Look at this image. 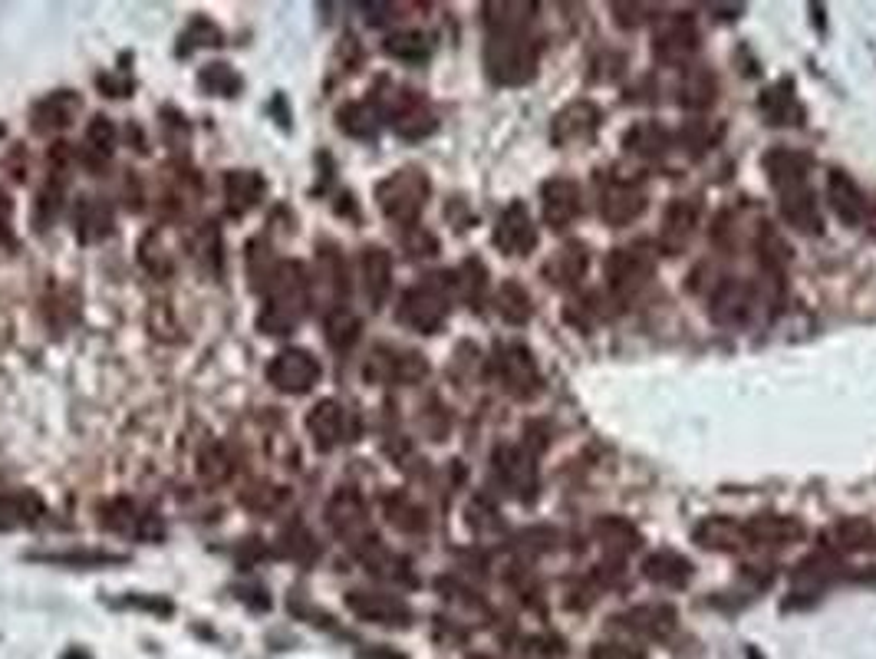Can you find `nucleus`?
<instances>
[{
  "label": "nucleus",
  "instance_id": "obj_1",
  "mask_svg": "<svg viewBox=\"0 0 876 659\" xmlns=\"http://www.w3.org/2000/svg\"><path fill=\"white\" fill-rule=\"evenodd\" d=\"M310 291L314 280L307 274V267L301 261H283L277 264L270 284H267V304L257 317V330L267 337H280L294 330L307 311H310Z\"/></svg>",
  "mask_w": 876,
  "mask_h": 659
},
{
  "label": "nucleus",
  "instance_id": "obj_2",
  "mask_svg": "<svg viewBox=\"0 0 876 659\" xmlns=\"http://www.w3.org/2000/svg\"><path fill=\"white\" fill-rule=\"evenodd\" d=\"M484 66L502 86H521L537 69V47L524 27H488L484 43Z\"/></svg>",
  "mask_w": 876,
  "mask_h": 659
},
{
  "label": "nucleus",
  "instance_id": "obj_3",
  "mask_svg": "<svg viewBox=\"0 0 876 659\" xmlns=\"http://www.w3.org/2000/svg\"><path fill=\"white\" fill-rule=\"evenodd\" d=\"M429 192H432V185H429V175L422 168H399L376 185V202L389 221L416 225L422 208H426Z\"/></svg>",
  "mask_w": 876,
  "mask_h": 659
},
{
  "label": "nucleus",
  "instance_id": "obj_4",
  "mask_svg": "<svg viewBox=\"0 0 876 659\" xmlns=\"http://www.w3.org/2000/svg\"><path fill=\"white\" fill-rule=\"evenodd\" d=\"M448 294H445V280H422V284L409 288L403 294V304L396 311L399 324L416 330V333H435L448 320Z\"/></svg>",
  "mask_w": 876,
  "mask_h": 659
},
{
  "label": "nucleus",
  "instance_id": "obj_5",
  "mask_svg": "<svg viewBox=\"0 0 876 659\" xmlns=\"http://www.w3.org/2000/svg\"><path fill=\"white\" fill-rule=\"evenodd\" d=\"M656 274V254L646 244H630V248H617L607 257V280L610 291L623 301L636 297Z\"/></svg>",
  "mask_w": 876,
  "mask_h": 659
},
{
  "label": "nucleus",
  "instance_id": "obj_6",
  "mask_svg": "<svg viewBox=\"0 0 876 659\" xmlns=\"http://www.w3.org/2000/svg\"><path fill=\"white\" fill-rule=\"evenodd\" d=\"M323 376V366L314 353L307 350H283L270 359L267 366V383L277 386L280 393H290V396H301V393H310Z\"/></svg>",
  "mask_w": 876,
  "mask_h": 659
},
{
  "label": "nucleus",
  "instance_id": "obj_7",
  "mask_svg": "<svg viewBox=\"0 0 876 659\" xmlns=\"http://www.w3.org/2000/svg\"><path fill=\"white\" fill-rule=\"evenodd\" d=\"M369 380H379V383H419L429 376V363L422 353H412V350H385L379 346L366 369H363Z\"/></svg>",
  "mask_w": 876,
  "mask_h": 659
},
{
  "label": "nucleus",
  "instance_id": "obj_8",
  "mask_svg": "<svg viewBox=\"0 0 876 659\" xmlns=\"http://www.w3.org/2000/svg\"><path fill=\"white\" fill-rule=\"evenodd\" d=\"M327 521L333 528V534H340L346 544H353L356 550L366 547L369 541H376V534L369 531V515H366V505L356 492L343 489L330 498L327 505Z\"/></svg>",
  "mask_w": 876,
  "mask_h": 659
},
{
  "label": "nucleus",
  "instance_id": "obj_9",
  "mask_svg": "<svg viewBox=\"0 0 876 659\" xmlns=\"http://www.w3.org/2000/svg\"><path fill=\"white\" fill-rule=\"evenodd\" d=\"M652 50H656V60H659V63L686 66V63L696 56V50H699V30H696L693 17H686V14L669 17V21L656 30Z\"/></svg>",
  "mask_w": 876,
  "mask_h": 659
},
{
  "label": "nucleus",
  "instance_id": "obj_10",
  "mask_svg": "<svg viewBox=\"0 0 876 659\" xmlns=\"http://www.w3.org/2000/svg\"><path fill=\"white\" fill-rule=\"evenodd\" d=\"M646 212V192L630 178H613L600 192V215L607 225L623 228Z\"/></svg>",
  "mask_w": 876,
  "mask_h": 659
},
{
  "label": "nucleus",
  "instance_id": "obj_11",
  "mask_svg": "<svg viewBox=\"0 0 876 659\" xmlns=\"http://www.w3.org/2000/svg\"><path fill=\"white\" fill-rule=\"evenodd\" d=\"M498 372H502V383L511 396L518 400H531L534 393H541V372H537V363L534 356L511 343L498 353Z\"/></svg>",
  "mask_w": 876,
  "mask_h": 659
},
{
  "label": "nucleus",
  "instance_id": "obj_12",
  "mask_svg": "<svg viewBox=\"0 0 876 659\" xmlns=\"http://www.w3.org/2000/svg\"><path fill=\"white\" fill-rule=\"evenodd\" d=\"M699 215H702V205L696 199H675L669 202V208L662 212V251L669 254H683L693 238H696V228H699Z\"/></svg>",
  "mask_w": 876,
  "mask_h": 659
},
{
  "label": "nucleus",
  "instance_id": "obj_13",
  "mask_svg": "<svg viewBox=\"0 0 876 659\" xmlns=\"http://www.w3.org/2000/svg\"><path fill=\"white\" fill-rule=\"evenodd\" d=\"M541 212L550 228H567L583 212V192L570 178H550L541 188Z\"/></svg>",
  "mask_w": 876,
  "mask_h": 659
},
{
  "label": "nucleus",
  "instance_id": "obj_14",
  "mask_svg": "<svg viewBox=\"0 0 876 659\" xmlns=\"http://www.w3.org/2000/svg\"><path fill=\"white\" fill-rule=\"evenodd\" d=\"M359 284H363V294L369 301V307H382L389 291H393V254L379 244H369L363 248L359 254Z\"/></svg>",
  "mask_w": 876,
  "mask_h": 659
},
{
  "label": "nucleus",
  "instance_id": "obj_15",
  "mask_svg": "<svg viewBox=\"0 0 876 659\" xmlns=\"http://www.w3.org/2000/svg\"><path fill=\"white\" fill-rule=\"evenodd\" d=\"M82 110V100L76 97L73 89H56L50 97H43L34 110H30V129L37 136H50V132H60L66 129Z\"/></svg>",
  "mask_w": 876,
  "mask_h": 659
},
{
  "label": "nucleus",
  "instance_id": "obj_16",
  "mask_svg": "<svg viewBox=\"0 0 876 659\" xmlns=\"http://www.w3.org/2000/svg\"><path fill=\"white\" fill-rule=\"evenodd\" d=\"M495 244L505 251V254H531L537 248V228H534V218L531 212L515 202L505 208V215L498 218V228H495Z\"/></svg>",
  "mask_w": 876,
  "mask_h": 659
},
{
  "label": "nucleus",
  "instance_id": "obj_17",
  "mask_svg": "<svg viewBox=\"0 0 876 659\" xmlns=\"http://www.w3.org/2000/svg\"><path fill=\"white\" fill-rule=\"evenodd\" d=\"M346 607L366 620V623H379V626H406L409 623V607L393 597V594H363V591H353L346 594Z\"/></svg>",
  "mask_w": 876,
  "mask_h": 659
},
{
  "label": "nucleus",
  "instance_id": "obj_18",
  "mask_svg": "<svg viewBox=\"0 0 876 659\" xmlns=\"http://www.w3.org/2000/svg\"><path fill=\"white\" fill-rule=\"evenodd\" d=\"M751 307H754V291L738 277L722 280L712 294V320L722 327H741L751 317Z\"/></svg>",
  "mask_w": 876,
  "mask_h": 659
},
{
  "label": "nucleus",
  "instance_id": "obj_19",
  "mask_svg": "<svg viewBox=\"0 0 876 659\" xmlns=\"http://www.w3.org/2000/svg\"><path fill=\"white\" fill-rule=\"evenodd\" d=\"M73 231L79 244H100L113 235V208L100 195H82L73 205Z\"/></svg>",
  "mask_w": 876,
  "mask_h": 659
},
{
  "label": "nucleus",
  "instance_id": "obj_20",
  "mask_svg": "<svg viewBox=\"0 0 876 659\" xmlns=\"http://www.w3.org/2000/svg\"><path fill=\"white\" fill-rule=\"evenodd\" d=\"M827 205L830 212L843 221V225H860L863 215H866V199L860 192V185L843 172V168H834L827 175Z\"/></svg>",
  "mask_w": 876,
  "mask_h": 659
},
{
  "label": "nucleus",
  "instance_id": "obj_21",
  "mask_svg": "<svg viewBox=\"0 0 876 659\" xmlns=\"http://www.w3.org/2000/svg\"><path fill=\"white\" fill-rule=\"evenodd\" d=\"M389 119H393V129L403 136V139H426V136H432L435 132V113L419 100V97H412L409 89H403L399 97H396V106L389 110Z\"/></svg>",
  "mask_w": 876,
  "mask_h": 659
},
{
  "label": "nucleus",
  "instance_id": "obj_22",
  "mask_svg": "<svg viewBox=\"0 0 876 659\" xmlns=\"http://www.w3.org/2000/svg\"><path fill=\"white\" fill-rule=\"evenodd\" d=\"M777 208H782V218L791 228H798L804 235L821 231V208H817L811 185H795V188H785V192H777Z\"/></svg>",
  "mask_w": 876,
  "mask_h": 659
},
{
  "label": "nucleus",
  "instance_id": "obj_23",
  "mask_svg": "<svg viewBox=\"0 0 876 659\" xmlns=\"http://www.w3.org/2000/svg\"><path fill=\"white\" fill-rule=\"evenodd\" d=\"M495 468H498L502 482L518 498H531L534 495V489H537V465H534V455L531 452H524V448H498Z\"/></svg>",
  "mask_w": 876,
  "mask_h": 659
},
{
  "label": "nucleus",
  "instance_id": "obj_24",
  "mask_svg": "<svg viewBox=\"0 0 876 659\" xmlns=\"http://www.w3.org/2000/svg\"><path fill=\"white\" fill-rule=\"evenodd\" d=\"M310 439L320 452H333L346 439V413L337 400H320L307 416Z\"/></svg>",
  "mask_w": 876,
  "mask_h": 659
},
{
  "label": "nucleus",
  "instance_id": "obj_25",
  "mask_svg": "<svg viewBox=\"0 0 876 659\" xmlns=\"http://www.w3.org/2000/svg\"><path fill=\"white\" fill-rule=\"evenodd\" d=\"M587 264H591V251L587 244L580 241H567L563 248H557L550 254V261L544 264V277L550 280L554 288H573L576 280L587 274Z\"/></svg>",
  "mask_w": 876,
  "mask_h": 659
},
{
  "label": "nucleus",
  "instance_id": "obj_26",
  "mask_svg": "<svg viewBox=\"0 0 876 659\" xmlns=\"http://www.w3.org/2000/svg\"><path fill=\"white\" fill-rule=\"evenodd\" d=\"M264 178L261 172H251V168H238V172H228L225 175V202H228V215L234 218H244L251 208L261 205L264 199Z\"/></svg>",
  "mask_w": 876,
  "mask_h": 659
},
{
  "label": "nucleus",
  "instance_id": "obj_27",
  "mask_svg": "<svg viewBox=\"0 0 876 659\" xmlns=\"http://www.w3.org/2000/svg\"><path fill=\"white\" fill-rule=\"evenodd\" d=\"M764 168H767V181L774 185V192H785V188L808 185L811 159L791 149H774L764 155Z\"/></svg>",
  "mask_w": 876,
  "mask_h": 659
},
{
  "label": "nucleus",
  "instance_id": "obj_28",
  "mask_svg": "<svg viewBox=\"0 0 876 659\" xmlns=\"http://www.w3.org/2000/svg\"><path fill=\"white\" fill-rule=\"evenodd\" d=\"M600 126V113L594 103H573L554 119V136L560 142H580V139H594Z\"/></svg>",
  "mask_w": 876,
  "mask_h": 659
},
{
  "label": "nucleus",
  "instance_id": "obj_29",
  "mask_svg": "<svg viewBox=\"0 0 876 659\" xmlns=\"http://www.w3.org/2000/svg\"><path fill=\"white\" fill-rule=\"evenodd\" d=\"M43 515H47V508H43V502L34 492L0 495V531L34 528Z\"/></svg>",
  "mask_w": 876,
  "mask_h": 659
},
{
  "label": "nucleus",
  "instance_id": "obj_30",
  "mask_svg": "<svg viewBox=\"0 0 876 659\" xmlns=\"http://www.w3.org/2000/svg\"><path fill=\"white\" fill-rule=\"evenodd\" d=\"M761 113L767 116V123L774 126H788V123H801V106L795 97L791 79L774 83L771 89L761 92Z\"/></svg>",
  "mask_w": 876,
  "mask_h": 659
},
{
  "label": "nucleus",
  "instance_id": "obj_31",
  "mask_svg": "<svg viewBox=\"0 0 876 659\" xmlns=\"http://www.w3.org/2000/svg\"><path fill=\"white\" fill-rule=\"evenodd\" d=\"M745 534L754 541V544H774V547H785V544H791V541H798L801 534H804V528L795 521V518H782V515H761V518H754L748 528H745Z\"/></svg>",
  "mask_w": 876,
  "mask_h": 659
},
{
  "label": "nucleus",
  "instance_id": "obj_32",
  "mask_svg": "<svg viewBox=\"0 0 876 659\" xmlns=\"http://www.w3.org/2000/svg\"><path fill=\"white\" fill-rule=\"evenodd\" d=\"M30 560H40V563H63V568H79V571H89V568H113V563H126L123 554H110V550H89V547H79V550H47V554H27Z\"/></svg>",
  "mask_w": 876,
  "mask_h": 659
},
{
  "label": "nucleus",
  "instance_id": "obj_33",
  "mask_svg": "<svg viewBox=\"0 0 876 659\" xmlns=\"http://www.w3.org/2000/svg\"><path fill=\"white\" fill-rule=\"evenodd\" d=\"M337 126L353 136V139H363V142H372L379 136V126H382V113L376 110V103H346L340 113H337Z\"/></svg>",
  "mask_w": 876,
  "mask_h": 659
},
{
  "label": "nucleus",
  "instance_id": "obj_34",
  "mask_svg": "<svg viewBox=\"0 0 876 659\" xmlns=\"http://www.w3.org/2000/svg\"><path fill=\"white\" fill-rule=\"evenodd\" d=\"M646 578L656 581V584H665V587H686L689 578H693V568L683 554L675 550H659L646 560Z\"/></svg>",
  "mask_w": 876,
  "mask_h": 659
},
{
  "label": "nucleus",
  "instance_id": "obj_35",
  "mask_svg": "<svg viewBox=\"0 0 876 659\" xmlns=\"http://www.w3.org/2000/svg\"><path fill=\"white\" fill-rule=\"evenodd\" d=\"M317 277L320 284L327 288V294L337 301V307H343L346 294H350V277H346V264H343V254L330 244L320 248L317 254Z\"/></svg>",
  "mask_w": 876,
  "mask_h": 659
},
{
  "label": "nucleus",
  "instance_id": "obj_36",
  "mask_svg": "<svg viewBox=\"0 0 876 659\" xmlns=\"http://www.w3.org/2000/svg\"><path fill=\"white\" fill-rule=\"evenodd\" d=\"M188 248H191L194 264H199L205 274L221 277V261H225V254H221V231H218L215 221H205L199 231H194V238H191Z\"/></svg>",
  "mask_w": 876,
  "mask_h": 659
},
{
  "label": "nucleus",
  "instance_id": "obj_37",
  "mask_svg": "<svg viewBox=\"0 0 876 659\" xmlns=\"http://www.w3.org/2000/svg\"><path fill=\"white\" fill-rule=\"evenodd\" d=\"M234 468H238V461L225 442H212L199 455V476L205 485H225L234 476Z\"/></svg>",
  "mask_w": 876,
  "mask_h": 659
},
{
  "label": "nucleus",
  "instance_id": "obj_38",
  "mask_svg": "<svg viewBox=\"0 0 876 659\" xmlns=\"http://www.w3.org/2000/svg\"><path fill=\"white\" fill-rule=\"evenodd\" d=\"M745 528H738L735 521H725V518H709L699 524L696 531V541L709 550H738L745 544Z\"/></svg>",
  "mask_w": 876,
  "mask_h": 659
},
{
  "label": "nucleus",
  "instance_id": "obj_39",
  "mask_svg": "<svg viewBox=\"0 0 876 659\" xmlns=\"http://www.w3.org/2000/svg\"><path fill=\"white\" fill-rule=\"evenodd\" d=\"M623 145L639 159H659L662 152H669V132L659 123H636L626 132Z\"/></svg>",
  "mask_w": 876,
  "mask_h": 659
},
{
  "label": "nucleus",
  "instance_id": "obj_40",
  "mask_svg": "<svg viewBox=\"0 0 876 659\" xmlns=\"http://www.w3.org/2000/svg\"><path fill=\"white\" fill-rule=\"evenodd\" d=\"M225 43V34L215 21L208 17H191L188 27L181 30L178 37V56H191L194 50H205V47H221Z\"/></svg>",
  "mask_w": 876,
  "mask_h": 659
},
{
  "label": "nucleus",
  "instance_id": "obj_41",
  "mask_svg": "<svg viewBox=\"0 0 876 659\" xmlns=\"http://www.w3.org/2000/svg\"><path fill=\"white\" fill-rule=\"evenodd\" d=\"M280 557H290V560H297V563H310V560H317V554H320V547H317V541H314V534L301 524V521H294L290 524L283 534H280Z\"/></svg>",
  "mask_w": 876,
  "mask_h": 659
},
{
  "label": "nucleus",
  "instance_id": "obj_42",
  "mask_svg": "<svg viewBox=\"0 0 876 659\" xmlns=\"http://www.w3.org/2000/svg\"><path fill=\"white\" fill-rule=\"evenodd\" d=\"M356 340H359V317L350 307H333L327 317V343L346 353Z\"/></svg>",
  "mask_w": 876,
  "mask_h": 659
},
{
  "label": "nucleus",
  "instance_id": "obj_43",
  "mask_svg": "<svg viewBox=\"0 0 876 659\" xmlns=\"http://www.w3.org/2000/svg\"><path fill=\"white\" fill-rule=\"evenodd\" d=\"M382 50L393 56V60H403V63H426L429 56H432V43H429V37H422V34H393L389 37L385 43H382Z\"/></svg>",
  "mask_w": 876,
  "mask_h": 659
},
{
  "label": "nucleus",
  "instance_id": "obj_44",
  "mask_svg": "<svg viewBox=\"0 0 876 659\" xmlns=\"http://www.w3.org/2000/svg\"><path fill=\"white\" fill-rule=\"evenodd\" d=\"M199 86L208 92V97H238L244 83H241V76L228 63H208L199 73Z\"/></svg>",
  "mask_w": 876,
  "mask_h": 659
},
{
  "label": "nucleus",
  "instance_id": "obj_45",
  "mask_svg": "<svg viewBox=\"0 0 876 659\" xmlns=\"http://www.w3.org/2000/svg\"><path fill=\"white\" fill-rule=\"evenodd\" d=\"M498 311L508 324H528L531 314H534V304H531V294L518 284V280H508L498 291Z\"/></svg>",
  "mask_w": 876,
  "mask_h": 659
},
{
  "label": "nucleus",
  "instance_id": "obj_46",
  "mask_svg": "<svg viewBox=\"0 0 876 659\" xmlns=\"http://www.w3.org/2000/svg\"><path fill=\"white\" fill-rule=\"evenodd\" d=\"M277 270V261L270 254V244L264 238H254L247 244V274H251V288L254 291H267L270 284V277Z\"/></svg>",
  "mask_w": 876,
  "mask_h": 659
},
{
  "label": "nucleus",
  "instance_id": "obj_47",
  "mask_svg": "<svg viewBox=\"0 0 876 659\" xmlns=\"http://www.w3.org/2000/svg\"><path fill=\"white\" fill-rule=\"evenodd\" d=\"M597 537L613 554H630L639 544L636 528L630 521H623V518H604V521H597Z\"/></svg>",
  "mask_w": 876,
  "mask_h": 659
},
{
  "label": "nucleus",
  "instance_id": "obj_48",
  "mask_svg": "<svg viewBox=\"0 0 876 659\" xmlns=\"http://www.w3.org/2000/svg\"><path fill=\"white\" fill-rule=\"evenodd\" d=\"M287 498H290V492L280 489V485H270V482H254L251 489L241 492V505H244L247 511H254V515H270V511H277Z\"/></svg>",
  "mask_w": 876,
  "mask_h": 659
},
{
  "label": "nucleus",
  "instance_id": "obj_49",
  "mask_svg": "<svg viewBox=\"0 0 876 659\" xmlns=\"http://www.w3.org/2000/svg\"><path fill=\"white\" fill-rule=\"evenodd\" d=\"M139 521L142 515H136V505L129 498H116V502H106L100 508V524L106 531H119V534H139Z\"/></svg>",
  "mask_w": 876,
  "mask_h": 659
},
{
  "label": "nucleus",
  "instance_id": "obj_50",
  "mask_svg": "<svg viewBox=\"0 0 876 659\" xmlns=\"http://www.w3.org/2000/svg\"><path fill=\"white\" fill-rule=\"evenodd\" d=\"M715 92H719L715 76H712L709 69H696V73L683 83V103H686L689 110H709V106L715 103Z\"/></svg>",
  "mask_w": 876,
  "mask_h": 659
},
{
  "label": "nucleus",
  "instance_id": "obj_51",
  "mask_svg": "<svg viewBox=\"0 0 876 659\" xmlns=\"http://www.w3.org/2000/svg\"><path fill=\"white\" fill-rule=\"evenodd\" d=\"M837 557H830V554H811L804 563H801V571L795 574V587L801 584V587H811V591H817L821 584H827L834 574H837Z\"/></svg>",
  "mask_w": 876,
  "mask_h": 659
},
{
  "label": "nucleus",
  "instance_id": "obj_52",
  "mask_svg": "<svg viewBox=\"0 0 876 659\" xmlns=\"http://www.w3.org/2000/svg\"><path fill=\"white\" fill-rule=\"evenodd\" d=\"M60 208H63V185L47 181V188L37 195V205H34V228L37 231H47V225L56 221Z\"/></svg>",
  "mask_w": 876,
  "mask_h": 659
},
{
  "label": "nucleus",
  "instance_id": "obj_53",
  "mask_svg": "<svg viewBox=\"0 0 876 659\" xmlns=\"http://www.w3.org/2000/svg\"><path fill=\"white\" fill-rule=\"evenodd\" d=\"M385 511H389V521H393L396 528H403V531H422L426 528V511L416 508L406 495L389 498L385 502Z\"/></svg>",
  "mask_w": 876,
  "mask_h": 659
},
{
  "label": "nucleus",
  "instance_id": "obj_54",
  "mask_svg": "<svg viewBox=\"0 0 876 659\" xmlns=\"http://www.w3.org/2000/svg\"><path fill=\"white\" fill-rule=\"evenodd\" d=\"M113 149H116V126L106 116H96L86 129V152L110 159Z\"/></svg>",
  "mask_w": 876,
  "mask_h": 659
},
{
  "label": "nucleus",
  "instance_id": "obj_55",
  "mask_svg": "<svg viewBox=\"0 0 876 659\" xmlns=\"http://www.w3.org/2000/svg\"><path fill=\"white\" fill-rule=\"evenodd\" d=\"M837 541H840L843 547H850V550H860V547H869V544L876 541V531H873L869 521L853 518V521H843V524L837 528Z\"/></svg>",
  "mask_w": 876,
  "mask_h": 659
},
{
  "label": "nucleus",
  "instance_id": "obj_56",
  "mask_svg": "<svg viewBox=\"0 0 876 659\" xmlns=\"http://www.w3.org/2000/svg\"><path fill=\"white\" fill-rule=\"evenodd\" d=\"M123 607H139V610H152V613H158V617H172V600H165V597H142V594H129V597H123L119 600Z\"/></svg>",
  "mask_w": 876,
  "mask_h": 659
},
{
  "label": "nucleus",
  "instance_id": "obj_57",
  "mask_svg": "<svg viewBox=\"0 0 876 659\" xmlns=\"http://www.w3.org/2000/svg\"><path fill=\"white\" fill-rule=\"evenodd\" d=\"M613 17L623 27H639L646 21V8L643 4H613Z\"/></svg>",
  "mask_w": 876,
  "mask_h": 659
},
{
  "label": "nucleus",
  "instance_id": "obj_58",
  "mask_svg": "<svg viewBox=\"0 0 876 659\" xmlns=\"http://www.w3.org/2000/svg\"><path fill=\"white\" fill-rule=\"evenodd\" d=\"M96 83H100V89L106 92V97H132V79H116V76L106 73Z\"/></svg>",
  "mask_w": 876,
  "mask_h": 659
},
{
  "label": "nucleus",
  "instance_id": "obj_59",
  "mask_svg": "<svg viewBox=\"0 0 876 659\" xmlns=\"http://www.w3.org/2000/svg\"><path fill=\"white\" fill-rule=\"evenodd\" d=\"M0 136H4V126H0Z\"/></svg>",
  "mask_w": 876,
  "mask_h": 659
}]
</instances>
